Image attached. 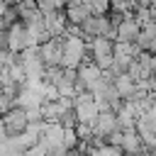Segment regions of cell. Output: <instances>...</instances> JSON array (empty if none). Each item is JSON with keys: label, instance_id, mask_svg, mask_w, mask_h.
Segmentation results:
<instances>
[{"label": "cell", "instance_id": "6da1fadb", "mask_svg": "<svg viewBox=\"0 0 156 156\" xmlns=\"http://www.w3.org/2000/svg\"><path fill=\"white\" fill-rule=\"evenodd\" d=\"M88 58V44L80 37H63V68H80V63Z\"/></svg>", "mask_w": 156, "mask_h": 156}, {"label": "cell", "instance_id": "7a4b0ae2", "mask_svg": "<svg viewBox=\"0 0 156 156\" xmlns=\"http://www.w3.org/2000/svg\"><path fill=\"white\" fill-rule=\"evenodd\" d=\"M29 46H37V41H34V37H32V32L27 29V24L17 22V24H12V27L5 32V49H10L12 54H22V51L29 49Z\"/></svg>", "mask_w": 156, "mask_h": 156}, {"label": "cell", "instance_id": "3957f363", "mask_svg": "<svg viewBox=\"0 0 156 156\" xmlns=\"http://www.w3.org/2000/svg\"><path fill=\"white\" fill-rule=\"evenodd\" d=\"M0 122H2V127H5V132H7V136H10V139H15V136H22V134L29 129L27 112H24V110H20V107H12V110H7V112L0 117Z\"/></svg>", "mask_w": 156, "mask_h": 156}, {"label": "cell", "instance_id": "277c9868", "mask_svg": "<svg viewBox=\"0 0 156 156\" xmlns=\"http://www.w3.org/2000/svg\"><path fill=\"white\" fill-rule=\"evenodd\" d=\"M39 56H41V63L49 68H58L61 61H63V37H51L46 44L39 46Z\"/></svg>", "mask_w": 156, "mask_h": 156}, {"label": "cell", "instance_id": "5b68a950", "mask_svg": "<svg viewBox=\"0 0 156 156\" xmlns=\"http://www.w3.org/2000/svg\"><path fill=\"white\" fill-rule=\"evenodd\" d=\"M117 132H119L117 115H115V112H100V117H98V122H95V127H93V134L100 136V139H105V144H107V139H110L112 134H117Z\"/></svg>", "mask_w": 156, "mask_h": 156}, {"label": "cell", "instance_id": "8992f818", "mask_svg": "<svg viewBox=\"0 0 156 156\" xmlns=\"http://www.w3.org/2000/svg\"><path fill=\"white\" fill-rule=\"evenodd\" d=\"M139 32H141V24L134 20V15H129V17L117 27V39H115V41H122V44H136Z\"/></svg>", "mask_w": 156, "mask_h": 156}, {"label": "cell", "instance_id": "52a82bcc", "mask_svg": "<svg viewBox=\"0 0 156 156\" xmlns=\"http://www.w3.org/2000/svg\"><path fill=\"white\" fill-rule=\"evenodd\" d=\"M136 46H139V51L156 54V24H154V22H149V24L141 27L139 39H136Z\"/></svg>", "mask_w": 156, "mask_h": 156}, {"label": "cell", "instance_id": "ba28073f", "mask_svg": "<svg viewBox=\"0 0 156 156\" xmlns=\"http://www.w3.org/2000/svg\"><path fill=\"white\" fill-rule=\"evenodd\" d=\"M66 20H68V24H83L88 17H90V10H88V5H66Z\"/></svg>", "mask_w": 156, "mask_h": 156}, {"label": "cell", "instance_id": "9c48e42d", "mask_svg": "<svg viewBox=\"0 0 156 156\" xmlns=\"http://www.w3.org/2000/svg\"><path fill=\"white\" fill-rule=\"evenodd\" d=\"M85 5H88V10H90V15H107L110 12V0H85Z\"/></svg>", "mask_w": 156, "mask_h": 156}, {"label": "cell", "instance_id": "30bf717a", "mask_svg": "<svg viewBox=\"0 0 156 156\" xmlns=\"http://www.w3.org/2000/svg\"><path fill=\"white\" fill-rule=\"evenodd\" d=\"M0 17H2V22H5L7 29H10L12 24H17V22H20V10H17V5H15V7H2Z\"/></svg>", "mask_w": 156, "mask_h": 156}, {"label": "cell", "instance_id": "8fae6325", "mask_svg": "<svg viewBox=\"0 0 156 156\" xmlns=\"http://www.w3.org/2000/svg\"><path fill=\"white\" fill-rule=\"evenodd\" d=\"M2 156H24V151H7V154H2Z\"/></svg>", "mask_w": 156, "mask_h": 156}]
</instances>
